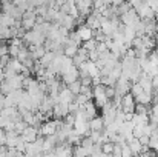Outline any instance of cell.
I'll return each instance as SVG.
<instances>
[{"label":"cell","mask_w":158,"mask_h":157,"mask_svg":"<svg viewBox=\"0 0 158 157\" xmlns=\"http://www.w3.org/2000/svg\"><path fill=\"white\" fill-rule=\"evenodd\" d=\"M135 37H137V34H135V29H134L132 26H123V39H124V43L131 45Z\"/></svg>","instance_id":"14"},{"label":"cell","mask_w":158,"mask_h":157,"mask_svg":"<svg viewBox=\"0 0 158 157\" xmlns=\"http://www.w3.org/2000/svg\"><path fill=\"white\" fill-rule=\"evenodd\" d=\"M95 46H97L95 39H91V40H88V42H83V43H81V48H85L86 51H92V50H95Z\"/></svg>","instance_id":"25"},{"label":"cell","mask_w":158,"mask_h":157,"mask_svg":"<svg viewBox=\"0 0 158 157\" xmlns=\"http://www.w3.org/2000/svg\"><path fill=\"white\" fill-rule=\"evenodd\" d=\"M95 51H97V52H106V51H109V50H107V46H106L105 42H97Z\"/></svg>","instance_id":"33"},{"label":"cell","mask_w":158,"mask_h":157,"mask_svg":"<svg viewBox=\"0 0 158 157\" xmlns=\"http://www.w3.org/2000/svg\"><path fill=\"white\" fill-rule=\"evenodd\" d=\"M78 80H80V83H81L83 86H92V77H91V76H86V77H80Z\"/></svg>","instance_id":"30"},{"label":"cell","mask_w":158,"mask_h":157,"mask_svg":"<svg viewBox=\"0 0 158 157\" xmlns=\"http://www.w3.org/2000/svg\"><path fill=\"white\" fill-rule=\"evenodd\" d=\"M89 129L91 131H103L105 129V123H103V119L100 116H95L94 119L89 120Z\"/></svg>","instance_id":"12"},{"label":"cell","mask_w":158,"mask_h":157,"mask_svg":"<svg viewBox=\"0 0 158 157\" xmlns=\"http://www.w3.org/2000/svg\"><path fill=\"white\" fill-rule=\"evenodd\" d=\"M8 54V45H2L0 46V57L2 55H6Z\"/></svg>","instance_id":"35"},{"label":"cell","mask_w":158,"mask_h":157,"mask_svg":"<svg viewBox=\"0 0 158 157\" xmlns=\"http://www.w3.org/2000/svg\"><path fill=\"white\" fill-rule=\"evenodd\" d=\"M26 126H28V125H26L23 120H20V122H17V123H15V126H14V131H15V133L20 136V134H22V131H23Z\"/></svg>","instance_id":"26"},{"label":"cell","mask_w":158,"mask_h":157,"mask_svg":"<svg viewBox=\"0 0 158 157\" xmlns=\"http://www.w3.org/2000/svg\"><path fill=\"white\" fill-rule=\"evenodd\" d=\"M148 60H149V63H151V66H152L154 69H158V54H157V52H155V51L149 52Z\"/></svg>","instance_id":"22"},{"label":"cell","mask_w":158,"mask_h":157,"mask_svg":"<svg viewBox=\"0 0 158 157\" xmlns=\"http://www.w3.org/2000/svg\"><path fill=\"white\" fill-rule=\"evenodd\" d=\"M138 140H140V143H141L144 148H148V145H149V137H148V136H141V137H138Z\"/></svg>","instance_id":"34"},{"label":"cell","mask_w":158,"mask_h":157,"mask_svg":"<svg viewBox=\"0 0 158 157\" xmlns=\"http://www.w3.org/2000/svg\"><path fill=\"white\" fill-rule=\"evenodd\" d=\"M85 62H88V51L85 50V48H81L80 46V50H78V52L72 57V63L78 68L81 63H85Z\"/></svg>","instance_id":"11"},{"label":"cell","mask_w":158,"mask_h":157,"mask_svg":"<svg viewBox=\"0 0 158 157\" xmlns=\"http://www.w3.org/2000/svg\"><path fill=\"white\" fill-rule=\"evenodd\" d=\"M114 146H115V143H112V142H106V143L102 145V153L110 154V156H112V153H114Z\"/></svg>","instance_id":"24"},{"label":"cell","mask_w":158,"mask_h":157,"mask_svg":"<svg viewBox=\"0 0 158 157\" xmlns=\"http://www.w3.org/2000/svg\"><path fill=\"white\" fill-rule=\"evenodd\" d=\"M6 66H9V68H11L12 71H15L17 74H19V72H22V69H23L22 62H20L19 59H12V57H11V60L8 62V65H6Z\"/></svg>","instance_id":"20"},{"label":"cell","mask_w":158,"mask_h":157,"mask_svg":"<svg viewBox=\"0 0 158 157\" xmlns=\"http://www.w3.org/2000/svg\"><path fill=\"white\" fill-rule=\"evenodd\" d=\"M57 133V119H49V120H45L40 128H39V134L43 136V137H48V136H52Z\"/></svg>","instance_id":"1"},{"label":"cell","mask_w":158,"mask_h":157,"mask_svg":"<svg viewBox=\"0 0 158 157\" xmlns=\"http://www.w3.org/2000/svg\"><path fill=\"white\" fill-rule=\"evenodd\" d=\"M63 122H64L66 125H69V126H72V125H74V122H75V116L69 112V114H66V116L63 117Z\"/></svg>","instance_id":"28"},{"label":"cell","mask_w":158,"mask_h":157,"mask_svg":"<svg viewBox=\"0 0 158 157\" xmlns=\"http://www.w3.org/2000/svg\"><path fill=\"white\" fill-rule=\"evenodd\" d=\"M20 137H22V140H23L25 143L34 142V140L39 137V128H35V126H26V128L22 131Z\"/></svg>","instance_id":"5"},{"label":"cell","mask_w":158,"mask_h":157,"mask_svg":"<svg viewBox=\"0 0 158 157\" xmlns=\"http://www.w3.org/2000/svg\"><path fill=\"white\" fill-rule=\"evenodd\" d=\"M129 9H131V5H129V3H127V2L124 0V2H123L121 5H118V6H117V15L120 17L121 14H124V12H127Z\"/></svg>","instance_id":"23"},{"label":"cell","mask_w":158,"mask_h":157,"mask_svg":"<svg viewBox=\"0 0 158 157\" xmlns=\"http://www.w3.org/2000/svg\"><path fill=\"white\" fill-rule=\"evenodd\" d=\"M81 109L85 111L88 120H91V119H94V117L97 116V106H95V103H94V100H88L86 103L81 106Z\"/></svg>","instance_id":"9"},{"label":"cell","mask_w":158,"mask_h":157,"mask_svg":"<svg viewBox=\"0 0 158 157\" xmlns=\"http://www.w3.org/2000/svg\"><path fill=\"white\" fill-rule=\"evenodd\" d=\"M66 114H69V109H68V105L66 103H60V102H57V103L52 106V117L54 119L63 120V117H64Z\"/></svg>","instance_id":"7"},{"label":"cell","mask_w":158,"mask_h":157,"mask_svg":"<svg viewBox=\"0 0 158 157\" xmlns=\"http://www.w3.org/2000/svg\"><path fill=\"white\" fill-rule=\"evenodd\" d=\"M77 34L80 36L81 42H88V40L94 39V31H92V29H89L86 25H80V26L77 28Z\"/></svg>","instance_id":"8"},{"label":"cell","mask_w":158,"mask_h":157,"mask_svg":"<svg viewBox=\"0 0 158 157\" xmlns=\"http://www.w3.org/2000/svg\"><path fill=\"white\" fill-rule=\"evenodd\" d=\"M6 153H8L6 145H0V156H3V154H6Z\"/></svg>","instance_id":"37"},{"label":"cell","mask_w":158,"mask_h":157,"mask_svg":"<svg viewBox=\"0 0 158 157\" xmlns=\"http://www.w3.org/2000/svg\"><path fill=\"white\" fill-rule=\"evenodd\" d=\"M132 136H134L135 139L141 137V136H143V126H141V125H135L134 129H132Z\"/></svg>","instance_id":"27"},{"label":"cell","mask_w":158,"mask_h":157,"mask_svg":"<svg viewBox=\"0 0 158 157\" xmlns=\"http://www.w3.org/2000/svg\"><path fill=\"white\" fill-rule=\"evenodd\" d=\"M88 60H91V62H97V60H98V52L95 51V50L88 51Z\"/></svg>","instance_id":"32"},{"label":"cell","mask_w":158,"mask_h":157,"mask_svg":"<svg viewBox=\"0 0 158 157\" xmlns=\"http://www.w3.org/2000/svg\"><path fill=\"white\" fill-rule=\"evenodd\" d=\"M126 2L131 5L132 9H138V8L143 5V0H126Z\"/></svg>","instance_id":"31"},{"label":"cell","mask_w":158,"mask_h":157,"mask_svg":"<svg viewBox=\"0 0 158 157\" xmlns=\"http://www.w3.org/2000/svg\"><path fill=\"white\" fill-rule=\"evenodd\" d=\"M105 94H106V97H107L109 100H112L114 96H115V86H106Z\"/></svg>","instance_id":"29"},{"label":"cell","mask_w":158,"mask_h":157,"mask_svg":"<svg viewBox=\"0 0 158 157\" xmlns=\"http://www.w3.org/2000/svg\"><path fill=\"white\" fill-rule=\"evenodd\" d=\"M152 86H154V89H155V88H158V76H157V74L152 77Z\"/></svg>","instance_id":"36"},{"label":"cell","mask_w":158,"mask_h":157,"mask_svg":"<svg viewBox=\"0 0 158 157\" xmlns=\"http://www.w3.org/2000/svg\"><path fill=\"white\" fill-rule=\"evenodd\" d=\"M34 157H43V153H39V154H35Z\"/></svg>","instance_id":"41"},{"label":"cell","mask_w":158,"mask_h":157,"mask_svg":"<svg viewBox=\"0 0 158 157\" xmlns=\"http://www.w3.org/2000/svg\"><path fill=\"white\" fill-rule=\"evenodd\" d=\"M43 157H58V156H57L55 153H52V151H51V153H46V154H43Z\"/></svg>","instance_id":"39"},{"label":"cell","mask_w":158,"mask_h":157,"mask_svg":"<svg viewBox=\"0 0 158 157\" xmlns=\"http://www.w3.org/2000/svg\"><path fill=\"white\" fill-rule=\"evenodd\" d=\"M58 102L60 103H66V105H69V103H72L74 102V99H75V96L69 91V88L63 83V86L60 88V91H58Z\"/></svg>","instance_id":"6"},{"label":"cell","mask_w":158,"mask_h":157,"mask_svg":"<svg viewBox=\"0 0 158 157\" xmlns=\"http://www.w3.org/2000/svg\"><path fill=\"white\" fill-rule=\"evenodd\" d=\"M120 22H121L124 26H132V28H134V26L140 22V17H138L137 11L131 8L127 12H124V14L120 15Z\"/></svg>","instance_id":"2"},{"label":"cell","mask_w":158,"mask_h":157,"mask_svg":"<svg viewBox=\"0 0 158 157\" xmlns=\"http://www.w3.org/2000/svg\"><path fill=\"white\" fill-rule=\"evenodd\" d=\"M135 114H138V116H149L151 114V105L135 103Z\"/></svg>","instance_id":"18"},{"label":"cell","mask_w":158,"mask_h":157,"mask_svg":"<svg viewBox=\"0 0 158 157\" xmlns=\"http://www.w3.org/2000/svg\"><path fill=\"white\" fill-rule=\"evenodd\" d=\"M60 26L66 28L68 31H72V29L77 26V23H75V19H74L72 15L64 14V15H63V19H61V22H60Z\"/></svg>","instance_id":"13"},{"label":"cell","mask_w":158,"mask_h":157,"mask_svg":"<svg viewBox=\"0 0 158 157\" xmlns=\"http://www.w3.org/2000/svg\"><path fill=\"white\" fill-rule=\"evenodd\" d=\"M19 157H29V156H26L25 153H22V154H20V156H19Z\"/></svg>","instance_id":"42"},{"label":"cell","mask_w":158,"mask_h":157,"mask_svg":"<svg viewBox=\"0 0 158 157\" xmlns=\"http://www.w3.org/2000/svg\"><path fill=\"white\" fill-rule=\"evenodd\" d=\"M121 112H124V114L135 112V99L131 93H126L121 97Z\"/></svg>","instance_id":"3"},{"label":"cell","mask_w":158,"mask_h":157,"mask_svg":"<svg viewBox=\"0 0 158 157\" xmlns=\"http://www.w3.org/2000/svg\"><path fill=\"white\" fill-rule=\"evenodd\" d=\"M0 25H2V26H6V28H11V26L15 25V19L11 17L9 14L0 12Z\"/></svg>","instance_id":"17"},{"label":"cell","mask_w":158,"mask_h":157,"mask_svg":"<svg viewBox=\"0 0 158 157\" xmlns=\"http://www.w3.org/2000/svg\"><path fill=\"white\" fill-rule=\"evenodd\" d=\"M66 86L69 88V91H71L74 96L80 94V89H81V83H80V80H75V82H72V83H69V85H66Z\"/></svg>","instance_id":"21"},{"label":"cell","mask_w":158,"mask_h":157,"mask_svg":"<svg viewBox=\"0 0 158 157\" xmlns=\"http://www.w3.org/2000/svg\"><path fill=\"white\" fill-rule=\"evenodd\" d=\"M85 69H86L88 76H91V77H98L100 76V69L97 68L95 62H91V60L85 62Z\"/></svg>","instance_id":"15"},{"label":"cell","mask_w":158,"mask_h":157,"mask_svg":"<svg viewBox=\"0 0 158 157\" xmlns=\"http://www.w3.org/2000/svg\"><path fill=\"white\" fill-rule=\"evenodd\" d=\"M157 28H158V23H157Z\"/></svg>","instance_id":"43"},{"label":"cell","mask_w":158,"mask_h":157,"mask_svg":"<svg viewBox=\"0 0 158 157\" xmlns=\"http://www.w3.org/2000/svg\"><path fill=\"white\" fill-rule=\"evenodd\" d=\"M54 57H55V52H52V51H46L45 52V55L39 60L40 62V65L43 66V68H46V66H49V63L54 60Z\"/></svg>","instance_id":"19"},{"label":"cell","mask_w":158,"mask_h":157,"mask_svg":"<svg viewBox=\"0 0 158 157\" xmlns=\"http://www.w3.org/2000/svg\"><path fill=\"white\" fill-rule=\"evenodd\" d=\"M135 99V103H143V105H152V93H146L143 91L141 94H138Z\"/></svg>","instance_id":"16"},{"label":"cell","mask_w":158,"mask_h":157,"mask_svg":"<svg viewBox=\"0 0 158 157\" xmlns=\"http://www.w3.org/2000/svg\"><path fill=\"white\" fill-rule=\"evenodd\" d=\"M131 86H132L131 80H129L127 77L121 76V77L117 80V83H115V93L120 94V96H124L126 93H131Z\"/></svg>","instance_id":"4"},{"label":"cell","mask_w":158,"mask_h":157,"mask_svg":"<svg viewBox=\"0 0 158 157\" xmlns=\"http://www.w3.org/2000/svg\"><path fill=\"white\" fill-rule=\"evenodd\" d=\"M127 146H129V150H131V153H132V156H138L140 153H143L144 150H148V148H144L141 143H140V140L138 139H132L129 143H127Z\"/></svg>","instance_id":"10"},{"label":"cell","mask_w":158,"mask_h":157,"mask_svg":"<svg viewBox=\"0 0 158 157\" xmlns=\"http://www.w3.org/2000/svg\"><path fill=\"white\" fill-rule=\"evenodd\" d=\"M124 0H110V5H114V6H118V5H121Z\"/></svg>","instance_id":"38"},{"label":"cell","mask_w":158,"mask_h":157,"mask_svg":"<svg viewBox=\"0 0 158 157\" xmlns=\"http://www.w3.org/2000/svg\"><path fill=\"white\" fill-rule=\"evenodd\" d=\"M154 19H155V22H157V23H158V11H157V12H155V17H154Z\"/></svg>","instance_id":"40"}]
</instances>
